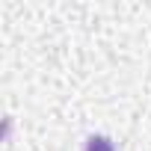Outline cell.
<instances>
[{"instance_id":"cell-1","label":"cell","mask_w":151,"mask_h":151,"mask_svg":"<svg viewBox=\"0 0 151 151\" xmlns=\"http://www.w3.org/2000/svg\"><path fill=\"white\" fill-rule=\"evenodd\" d=\"M86 151H113V142L107 136H89L86 139Z\"/></svg>"}]
</instances>
